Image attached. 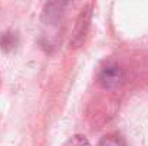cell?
Segmentation results:
<instances>
[{
	"mask_svg": "<svg viewBox=\"0 0 148 146\" xmlns=\"http://www.w3.org/2000/svg\"><path fill=\"white\" fill-rule=\"evenodd\" d=\"M14 45H16V42H14V39H13L12 35L6 33V35H3V36L0 37V46H1V49L13 48Z\"/></svg>",
	"mask_w": 148,
	"mask_h": 146,
	"instance_id": "3957f363",
	"label": "cell"
},
{
	"mask_svg": "<svg viewBox=\"0 0 148 146\" xmlns=\"http://www.w3.org/2000/svg\"><path fill=\"white\" fill-rule=\"evenodd\" d=\"M98 146H127V143H125V141L121 135L111 133V135L103 136Z\"/></svg>",
	"mask_w": 148,
	"mask_h": 146,
	"instance_id": "7a4b0ae2",
	"label": "cell"
},
{
	"mask_svg": "<svg viewBox=\"0 0 148 146\" xmlns=\"http://www.w3.org/2000/svg\"><path fill=\"white\" fill-rule=\"evenodd\" d=\"M99 79H101V82H102V85L105 88L112 89V88L121 86V83L124 80V73L116 66H108V67H105L101 72V77Z\"/></svg>",
	"mask_w": 148,
	"mask_h": 146,
	"instance_id": "6da1fadb",
	"label": "cell"
}]
</instances>
